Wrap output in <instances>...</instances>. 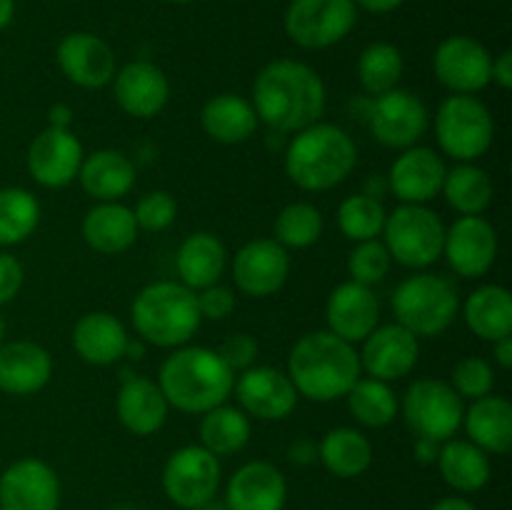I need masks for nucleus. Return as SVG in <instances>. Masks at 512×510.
<instances>
[{"mask_svg": "<svg viewBox=\"0 0 512 510\" xmlns=\"http://www.w3.org/2000/svg\"><path fill=\"white\" fill-rule=\"evenodd\" d=\"M168 3H175V5H185V3H195V0H168Z\"/></svg>", "mask_w": 512, "mask_h": 510, "instance_id": "680f3d73", "label": "nucleus"}, {"mask_svg": "<svg viewBox=\"0 0 512 510\" xmlns=\"http://www.w3.org/2000/svg\"><path fill=\"white\" fill-rule=\"evenodd\" d=\"M438 453H440V443H435V440H428V438H415L413 455L420 465H433L435 460H438Z\"/></svg>", "mask_w": 512, "mask_h": 510, "instance_id": "603ef678", "label": "nucleus"}, {"mask_svg": "<svg viewBox=\"0 0 512 510\" xmlns=\"http://www.w3.org/2000/svg\"><path fill=\"white\" fill-rule=\"evenodd\" d=\"M15 15V0H0V30L8 28L13 23Z\"/></svg>", "mask_w": 512, "mask_h": 510, "instance_id": "13d9d810", "label": "nucleus"}, {"mask_svg": "<svg viewBox=\"0 0 512 510\" xmlns=\"http://www.w3.org/2000/svg\"><path fill=\"white\" fill-rule=\"evenodd\" d=\"M288 503V480L268 460L240 465L225 488L228 510H283Z\"/></svg>", "mask_w": 512, "mask_h": 510, "instance_id": "b1692460", "label": "nucleus"}, {"mask_svg": "<svg viewBox=\"0 0 512 510\" xmlns=\"http://www.w3.org/2000/svg\"><path fill=\"white\" fill-rule=\"evenodd\" d=\"M390 263H393V258H390L388 248H385V243L380 238L355 243V248L350 250V258H348L350 280L373 288V285H378L380 280H385V275H388L390 270Z\"/></svg>", "mask_w": 512, "mask_h": 510, "instance_id": "37998d69", "label": "nucleus"}, {"mask_svg": "<svg viewBox=\"0 0 512 510\" xmlns=\"http://www.w3.org/2000/svg\"><path fill=\"white\" fill-rule=\"evenodd\" d=\"M490 83H495L498 88L510 90L512 88V53L503 50L498 58H493V68H490Z\"/></svg>", "mask_w": 512, "mask_h": 510, "instance_id": "8fccbe9b", "label": "nucleus"}, {"mask_svg": "<svg viewBox=\"0 0 512 510\" xmlns=\"http://www.w3.org/2000/svg\"><path fill=\"white\" fill-rule=\"evenodd\" d=\"M328 330L348 343H363L380 323V303L373 288L345 280L330 293L325 305Z\"/></svg>", "mask_w": 512, "mask_h": 510, "instance_id": "5701e85b", "label": "nucleus"}, {"mask_svg": "<svg viewBox=\"0 0 512 510\" xmlns=\"http://www.w3.org/2000/svg\"><path fill=\"white\" fill-rule=\"evenodd\" d=\"M435 138L440 150L453 160L475 163L493 145L495 120L483 100L453 93L435 113Z\"/></svg>", "mask_w": 512, "mask_h": 510, "instance_id": "0eeeda50", "label": "nucleus"}, {"mask_svg": "<svg viewBox=\"0 0 512 510\" xmlns=\"http://www.w3.org/2000/svg\"><path fill=\"white\" fill-rule=\"evenodd\" d=\"M198 433L200 445L205 450H210L218 458H225V455L240 453L250 443L253 425H250V415H245L235 405L223 403L218 408L203 413Z\"/></svg>", "mask_w": 512, "mask_h": 510, "instance_id": "c9c22d12", "label": "nucleus"}, {"mask_svg": "<svg viewBox=\"0 0 512 510\" xmlns=\"http://www.w3.org/2000/svg\"><path fill=\"white\" fill-rule=\"evenodd\" d=\"M468 440L488 455H505L512 448V403L503 395L470 400L463 413Z\"/></svg>", "mask_w": 512, "mask_h": 510, "instance_id": "cd10ccee", "label": "nucleus"}, {"mask_svg": "<svg viewBox=\"0 0 512 510\" xmlns=\"http://www.w3.org/2000/svg\"><path fill=\"white\" fill-rule=\"evenodd\" d=\"M318 460L335 478H358L373 465V445L360 430L340 425L325 433L318 445Z\"/></svg>", "mask_w": 512, "mask_h": 510, "instance_id": "f704fd0d", "label": "nucleus"}, {"mask_svg": "<svg viewBox=\"0 0 512 510\" xmlns=\"http://www.w3.org/2000/svg\"><path fill=\"white\" fill-rule=\"evenodd\" d=\"M385 218H388V210H385L383 200L373 198L368 193L348 195L338 205V228L353 243L380 238L385 228Z\"/></svg>", "mask_w": 512, "mask_h": 510, "instance_id": "a19ab883", "label": "nucleus"}, {"mask_svg": "<svg viewBox=\"0 0 512 510\" xmlns=\"http://www.w3.org/2000/svg\"><path fill=\"white\" fill-rule=\"evenodd\" d=\"M403 68V53L398 50V45L378 40V43H370L360 53L358 80L365 93L378 98V95L398 88L400 78H403Z\"/></svg>", "mask_w": 512, "mask_h": 510, "instance_id": "58836bf2", "label": "nucleus"}, {"mask_svg": "<svg viewBox=\"0 0 512 510\" xmlns=\"http://www.w3.org/2000/svg\"><path fill=\"white\" fill-rule=\"evenodd\" d=\"M158 385L170 408L203 415L218 408L233 393L235 373L218 350L203 345H180L160 365Z\"/></svg>", "mask_w": 512, "mask_h": 510, "instance_id": "7ed1b4c3", "label": "nucleus"}, {"mask_svg": "<svg viewBox=\"0 0 512 510\" xmlns=\"http://www.w3.org/2000/svg\"><path fill=\"white\" fill-rule=\"evenodd\" d=\"M225 265H228V253H225L223 240L205 230L188 235L175 253V270L180 275V283L195 293L220 283Z\"/></svg>", "mask_w": 512, "mask_h": 510, "instance_id": "7c9ffc66", "label": "nucleus"}, {"mask_svg": "<svg viewBox=\"0 0 512 510\" xmlns=\"http://www.w3.org/2000/svg\"><path fill=\"white\" fill-rule=\"evenodd\" d=\"M83 240L100 255H120L133 248L138 240V223L128 205L118 203H98L85 213Z\"/></svg>", "mask_w": 512, "mask_h": 510, "instance_id": "c756f323", "label": "nucleus"}, {"mask_svg": "<svg viewBox=\"0 0 512 510\" xmlns=\"http://www.w3.org/2000/svg\"><path fill=\"white\" fill-rule=\"evenodd\" d=\"M220 488V458L203 445H183L163 468V490L173 505L198 510L215 500Z\"/></svg>", "mask_w": 512, "mask_h": 510, "instance_id": "9b49d317", "label": "nucleus"}, {"mask_svg": "<svg viewBox=\"0 0 512 510\" xmlns=\"http://www.w3.org/2000/svg\"><path fill=\"white\" fill-rule=\"evenodd\" d=\"M323 215L313 203H290L275 218V240L285 250L310 248L323 235Z\"/></svg>", "mask_w": 512, "mask_h": 510, "instance_id": "79ce46f5", "label": "nucleus"}, {"mask_svg": "<svg viewBox=\"0 0 512 510\" xmlns=\"http://www.w3.org/2000/svg\"><path fill=\"white\" fill-rule=\"evenodd\" d=\"M400 413L415 438L445 443L463 425L465 405L450 383L438 378H420L405 390Z\"/></svg>", "mask_w": 512, "mask_h": 510, "instance_id": "1a4fd4ad", "label": "nucleus"}, {"mask_svg": "<svg viewBox=\"0 0 512 510\" xmlns=\"http://www.w3.org/2000/svg\"><path fill=\"white\" fill-rule=\"evenodd\" d=\"M23 275V265L15 255L0 253V305L18 298L20 288H23Z\"/></svg>", "mask_w": 512, "mask_h": 510, "instance_id": "09e8293b", "label": "nucleus"}, {"mask_svg": "<svg viewBox=\"0 0 512 510\" xmlns=\"http://www.w3.org/2000/svg\"><path fill=\"white\" fill-rule=\"evenodd\" d=\"M443 255L460 278H483L498 258V233L483 215H460L445 228Z\"/></svg>", "mask_w": 512, "mask_h": 510, "instance_id": "4468645a", "label": "nucleus"}, {"mask_svg": "<svg viewBox=\"0 0 512 510\" xmlns=\"http://www.w3.org/2000/svg\"><path fill=\"white\" fill-rule=\"evenodd\" d=\"M40 223V203L25 188H0V245H20Z\"/></svg>", "mask_w": 512, "mask_h": 510, "instance_id": "ea45409f", "label": "nucleus"}, {"mask_svg": "<svg viewBox=\"0 0 512 510\" xmlns=\"http://www.w3.org/2000/svg\"><path fill=\"white\" fill-rule=\"evenodd\" d=\"M48 125L50 128H70V125H73V110L65 103L53 105V108L48 110Z\"/></svg>", "mask_w": 512, "mask_h": 510, "instance_id": "5fc2aeb1", "label": "nucleus"}, {"mask_svg": "<svg viewBox=\"0 0 512 510\" xmlns=\"http://www.w3.org/2000/svg\"><path fill=\"white\" fill-rule=\"evenodd\" d=\"M240 410L258 420H285L298 405V390L288 373L270 365H253L235 378Z\"/></svg>", "mask_w": 512, "mask_h": 510, "instance_id": "f3484780", "label": "nucleus"}, {"mask_svg": "<svg viewBox=\"0 0 512 510\" xmlns=\"http://www.w3.org/2000/svg\"><path fill=\"white\" fill-rule=\"evenodd\" d=\"M133 215L135 223H138V230H145V233H163V230H168L173 225L175 215H178V203L165 190H150V193H145L135 203Z\"/></svg>", "mask_w": 512, "mask_h": 510, "instance_id": "a18cd8bd", "label": "nucleus"}, {"mask_svg": "<svg viewBox=\"0 0 512 510\" xmlns=\"http://www.w3.org/2000/svg\"><path fill=\"white\" fill-rule=\"evenodd\" d=\"M438 468L445 483L458 493H478L488 485L493 468H490V455L473 445L470 440H445L440 443Z\"/></svg>", "mask_w": 512, "mask_h": 510, "instance_id": "72a5a7b5", "label": "nucleus"}, {"mask_svg": "<svg viewBox=\"0 0 512 510\" xmlns=\"http://www.w3.org/2000/svg\"><path fill=\"white\" fill-rule=\"evenodd\" d=\"M363 375L360 355L353 343L330 330L305 333L288 355V378L298 395L313 403L345 398Z\"/></svg>", "mask_w": 512, "mask_h": 510, "instance_id": "f03ea898", "label": "nucleus"}, {"mask_svg": "<svg viewBox=\"0 0 512 510\" xmlns=\"http://www.w3.org/2000/svg\"><path fill=\"white\" fill-rule=\"evenodd\" d=\"M130 318L135 333L158 348H180L203 323L195 290L185 288L178 280L145 285L130 305Z\"/></svg>", "mask_w": 512, "mask_h": 510, "instance_id": "39448f33", "label": "nucleus"}, {"mask_svg": "<svg viewBox=\"0 0 512 510\" xmlns=\"http://www.w3.org/2000/svg\"><path fill=\"white\" fill-rule=\"evenodd\" d=\"M85 153L70 128H45L28 148V173L43 188H65L78 180Z\"/></svg>", "mask_w": 512, "mask_h": 510, "instance_id": "a211bd4d", "label": "nucleus"}, {"mask_svg": "<svg viewBox=\"0 0 512 510\" xmlns=\"http://www.w3.org/2000/svg\"><path fill=\"white\" fill-rule=\"evenodd\" d=\"M253 108L275 133H298L320 123L328 105L325 83L308 63L280 58L265 65L253 83Z\"/></svg>", "mask_w": 512, "mask_h": 510, "instance_id": "f257e3e1", "label": "nucleus"}, {"mask_svg": "<svg viewBox=\"0 0 512 510\" xmlns=\"http://www.w3.org/2000/svg\"><path fill=\"white\" fill-rule=\"evenodd\" d=\"M465 325L480 340L495 343L512 335V295L503 285H480L463 303Z\"/></svg>", "mask_w": 512, "mask_h": 510, "instance_id": "473e14b6", "label": "nucleus"}, {"mask_svg": "<svg viewBox=\"0 0 512 510\" xmlns=\"http://www.w3.org/2000/svg\"><path fill=\"white\" fill-rule=\"evenodd\" d=\"M450 208L460 215H483L493 203V180L480 165L458 163L445 173L443 190Z\"/></svg>", "mask_w": 512, "mask_h": 510, "instance_id": "e433bc0d", "label": "nucleus"}, {"mask_svg": "<svg viewBox=\"0 0 512 510\" xmlns=\"http://www.w3.org/2000/svg\"><path fill=\"white\" fill-rule=\"evenodd\" d=\"M218 355L225 360V365H228L233 373H243V370L253 368L255 365V358H258V343H255L253 335L235 333L220 345Z\"/></svg>", "mask_w": 512, "mask_h": 510, "instance_id": "49530a36", "label": "nucleus"}, {"mask_svg": "<svg viewBox=\"0 0 512 510\" xmlns=\"http://www.w3.org/2000/svg\"><path fill=\"white\" fill-rule=\"evenodd\" d=\"M353 418L365 428H385L398 418V395L385 380L358 378V383L345 395Z\"/></svg>", "mask_w": 512, "mask_h": 510, "instance_id": "4c0bfd02", "label": "nucleus"}, {"mask_svg": "<svg viewBox=\"0 0 512 510\" xmlns=\"http://www.w3.org/2000/svg\"><path fill=\"white\" fill-rule=\"evenodd\" d=\"M258 115H255L253 103L238 93H220L205 100L200 110V125L205 135L223 145H238L253 138L258 130Z\"/></svg>", "mask_w": 512, "mask_h": 510, "instance_id": "2f4dec72", "label": "nucleus"}, {"mask_svg": "<svg viewBox=\"0 0 512 510\" xmlns=\"http://www.w3.org/2000/svg\"><path fill=\"white\" fill-rule=\"evenodd\" d=\"M135 165L120 150H95L80 163V188L98 203H118L133 190Z\"/></svg>", "mask_w": 512, "mask_h": 510, "instance_id": "bb28decb", "label": "nucleus"}, {"mask_svg": "<svg viewBox=\"0 0 512 510\" xmlns=\"http://www.w3.org/2000/svg\"><path fill=\"white\" fill-rule=\"evenodd\" d=\"M390 305L395 323L415 338H438L458 318L460 298L445 275L415 273L395 288Z\"/></svg>", "mask_w": 512, "mask_h": 510, "instance_id": "423d86ee", "label": "nucleus"}, {"mask_svg": "<svg viewBox=\"0 0 512 510\" xmlns=\"http://www.w3.org/2000/svg\"><path fill=\"white\" fill-rule=\"evenodd\" d=\"M53 378V358L33 340L0 345V390L8 395H35Z\"/></svg>", "mask_w": 512, "mask_h": 510, "instance_id": "393cba45", "label": "nucleus"}, {"mask_svg": "<svg viewBox=\"0 0 512 510\" xmlns=\"http://www.w3.org/2000/svg\"><path fill=\"white\" fill-rule=\"evenodd\" d=\"M495 363L500 365L503 370H510L512 368V335H508V338H500L495 340Z\"/></svg>", "mask_w": 512, "mask_h": 510, "instance_id": "6e6d98bb", "label": "nucleus"}, {"mask_svg": "<svg viewBox=\"0 0 512 510\" xmlns=\"http://www.w3.org/2000/svg\"><path fill=\"white\" fill-rule=\"evenodd\" d=\"M0 510H60L58 473L40 458H20L0 475Z\"/></svg>", "mask_w": 512, "mask_h": 510, "instance_id": "2eb2a0df", "label": "nucleus"}, {"mask_svg": "<svg viewBox=\"0 0 512 510\" xmlns=\"http://www.w3.org/2000/svg\"><path fill=\"white\" fill-rule=\"evenodd\" d=\"M448 165L425 145H410L395 158L388 175V188L405 205H425L443 190Z\"/></svg>", "mask_w": 512, "mask_h": 510, "instance_id": "412c9836", "label": "nucleus"}, {"mask_svg": "<svg viewBox=\"0 0 512 510\" xmlns=\"http://www.w3.org/2000/svg\"><path fill=\"white\" fill-rule=\"evenodd\" d=\"M358 165V145L348 130L333 123H313L293 133L285 148V173L308 193H325L335 188Z\"/></svg>", "mask_w": 512, "mask_h": 510, "instance_id": "20e7f679", "label": "nucleus"}, {"mask_svg": "<svg viewBox=\"0 0 512 510\" xmlns=\"http://www.w3.org/2000/svg\"><path fill=\"white\" fill-rule=\"evenodd\" d=\"M383 243L390 258L413 270L438 263L443 255L445 223L435 210L425 205H400L388 213L383 228Z\"/></svg>", "mask_w": 512, "mask_h": 510, "instance_id": "6e6552de", "label": "nucleus"}, {"mask_svg": "<svg viewBox=\"0 0 512 510\" xmlns=\"http://www.w3.org/2000/svg\"><path fill=\"white\" fill-rule=\"evenodd\" d=\"M368 125L380 145L405 150L423 138L430 125V115L420 95L403 88H393L373 100Z\"/></svg>", "mask_w": 512, "mask_h": 510, "instance_id": "f8f14e48", "label": "nucleus"}, {"mask_svg": "<svg viewBox=\"0 0 512 510\" xmlns=\"http://www.w3.org/2000/svg\"><path fill=\"white\" fill-rule=\"evenodd\" d=\"M198 298V310L200 318L208 320H225L235 310V293L228 285H208V288L198 290L195 293Z\"/></svg>", "mask_w": 512, "mask_h": 510, "instance_id": "de8ad7c7", "label": "nucleus"}, {"mask_svg": "<svg viewBox=\"0 0 512 510\" xmlns=\"http://www.w3.org/2000/svg\"><path fill=\"white\" fill-rule=\"evenodd\" d=\"M455 393L460 398L478 400L483 395H490L495 388V370L480 355H468V358L458 360L453 368V378H450Z\"/></svg>", "mask_w": 512, "mask_h": 510, "instance_id": "c03bdc74", "label": "nucleus"}, {"mask_svg": "<svg viewBox=\"0 0 512 510\" xmlns=\"http://www.w3.org/2000/svg\"><path fill=\"white\" fill-rule=\"evenodd\" d=\"M5 333H8V323H5L3 313H0V345H3V340H5Z\"/></svg>", "mask_w": 512, "mask_h": 510, "instance_id": "bf43d9fd", "label": "nucleus"}, {"mask_svg": "<svg viewBox=\"0 0 512 510\" xmlns=\"http://www.w3.org/2000/svg\"><path fill=\"white\" fill-rule=\"evenodd\" d=\"M353 3L355 8L360 10H368V13H375V15H385L398 10L405 0H353Z\"/></svg>", "mask_w": 512, "mask_h": 510, "instance_id": "864d4df0", "label": "nucleus"}, {"mask_svg": "<svg viewBox=\"0 0 512 510\" xmlns=\"http://www.w3.org/2000/svg\"><path fill=\"white\" fill-rule=\"evenodd\" d=\"M290 275V255L275 238L245 243L233 258V280L240 293L250 298H270Z\"/></svg>", "mask_w": 512, "mask_h": 510, "instance_id": "dca6fc26", "label": "nucleus"}, {"mask_svg": "<svg viewBox=\"0 0 512 510\" xmlns=\"http://www.w3.org/2000/svg\"><path fill=\"white\" fill-rule=\"evenodd\" d=\"M168 410L170 405L160 385L150 378H140V375L125 378L118 390V398H115L118 420L128 433L140 435V438L158 433L168 420Z\"/></svg>", "mask_w": 512, "mask_h": 510, "instance_id": "a878e982", "label": "nucleus"}, {"mask_svg": "<svg viewBox=\"0 0 512 510\" xmlns=\"http://www.w3.org/2000/svg\"><path fill=\"white\" fill-rule=\"evenodd\" d=\"M128 330L105 310L85 313L73 328V348L85 363L90 365H113L118 363L128 348Z\"/></svg>", "mask_w": 512, "mask_h": 510, "instance_id": "c85d7f7f", "label": "nucleus"}, {"mask_svg": "<svg viewBox=\"0 0 512 510\" xmlns=\"http://www.w3.org/2000/svg\"><path fill=\"white\" fill-rule=\"evenodd\" d=\"M493 55L470 35H450L435 48L433 70L455 95H475L490 85Z\"/></svg>", "mask_w": 512, "mask_h": 510, "instance_id": "ddd939ff", "label": "nucleus"}, {"mask_svg": "<svg viewBox=\"0 0 512 510\" xmlns=\"http://www.w3.org/2000/svg\"><path fill=\"white\" fill-rule=\"evenodd\" d=\"M55 58H58V68L63 70L65 78L78 88H105L108 83H113L115 73H118L113 48L100 35L85 33V30L65 35L58 43Z\"/></svg>", "mask_w": 512, "mask_h": 510, "instance_id": "6ab92c4d", "label": "nucleus"}, {"mask_svg": "<svg viewBox=\"0 0 512 510\" xmlns=\"http://www.w3.org/2000/svg\"><path fill=\"white\" fill-rule=\"evenodd\" d=\"M358 355L360 368L368 373V378L390 383L413 373L420 358V338L398 323L378 325L363 340V350Z\"/></svg>", "mask_w": 512, "mask_h": 510, "instance_id": "aec40b11", "label": "nucleus"}, {"mask_svg": "<svg viewBox=\"0 0 512 510\" xmlns=\"http://www.w3.org/2000/svg\"><path fill=\"white\" fill-rule=\"evenodd\" d=\"M358 23L353 0H293L285 10V33L308 50L333 48Z\"/></svg>", "mask_w": 512, "mask_h": 510, "instance_id": "9d476101", "label": "nucleus"}, {"mask_svg": "<svg viewBox=\"0 0 512 510\" xmlns=\"http://www.w3.org/2000/svg\"><path fill=\"white\" fill-rule=\"evenodd\" d=\"M430 510H478V508H475L470 500L460 498V495H450V498L438 500V503H435Z\"/></svg>", "mask_w": 512, "mask_h": 510, "instance_id": "4d7b16f0", "label": "nucleus"}, {"mask_svg": "<svg viewBox=\"0 0 512 510\" xmlns=\"http://www.w3.org/2000/svg\"><path fill=\"white\" fill-rule=\"evenodd\" d=\"M113 95L123 113L150 120L168 105V75L150 60H133L115 73Z\"/></svg>", "mask_w": 512, "mask_h": 510, "instance_id": "4be33fe9", "label": "nucleus"}, {"mask_svg": "<svg viewBox=\"0 0 512 510\" xmlns=\"http://www.w3.org/2000/svg\"><path fill=\"white\" fill-rule=\"evenodd\" d=\"M288 460L295 465L315 463V460H318V445L308 438L295 440V443L288 448Z\"/></svg>", "mask_w": 512, "mask_h": 510, "instance_id": "3c124183", "label": "nucleus"}, {"mask_svg": "<svg viewBox=\"0 0 512 510\" xmlns=\"http://www.w3.org/2000/svg\"><path fill=\"white\" fill-rule=\"evenodd\" d=\"M113 510H143V508H138V505H118V508Z\"/></svg>", "mask_w": 512, "mask_h": 510, "instance_id": "052dcab7", "label": "nucleus"}]
</instances>
